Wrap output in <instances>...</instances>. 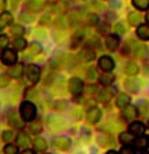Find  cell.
<instances>
[{
    "mask_svg": "<svg viewBox=\"0 0 149 154\" xmlns=\"http://www.w3.org/2000/svg\"><path fill=\"white\" fill-rule=\"evenodd\" d=\"M20 114L24 121H33L36 117V106L29 100H25L20 106Z\"/></svg>",
    "mask_w": 149,
    "mask_h": 154,
    "instance_id": "1",
    "label": "cell"
},
{
    "mask_svg": "<svg viewBox=\"0 0 149 154\" xmlns=\"http://www.w3.org/2000/svg\"><path fill=\"white\" fill-rule=\"evenodd\" d=\"M68 88H69V92H71L72 95L78 96L83 92V90H84V84H83V81H81L80 79H78V77H72L71 80H69V83H68Z\"/></svg>",
    "mask_w": 149,
    "mask_h": 154,
    "instance_id": "2",
    "label": "cell"
},
{
    "mask_svg": "<svg viewBox=\"0 0 149 154\" xmlns=\"http://www.w3.org/2000/svg\"><path fill=\"white\" fill-rule=\"evenodd\" d=\"M40 74H42V72H40L39 66H36V65L32 63L26 67V77H28V80L30 83H37L40 80Z\"/></svg>",
    "mask_w": 149,
    "mask_h": 154,
    "instance_id": "3",
    "label": "cell"
},
{
    "mask_svg": "<svg viewBox=\"0 0 149 154\" xmlns=\"http://www.w3.org/2000/svg\"><path fill=\"white\" fill-rule=\"evenodd\" d=\"M98 66L104 72H110L115 69V61L108 55H104V57H101L98 59Z\"/></svg>",
    "mask_w": 149,
    "mask_h": 154,
    "instance_id": "4",
    "label": "cell"
},
{
    "mask_svg": "<svg viewBox=\"0 0 149 154\" xmlns=\"http://www.w3.org/2000/svg\"><path fill=\"white\" fill-rule=\"evenodd\" d=\"M2 62L6 65H15L17 62V52L14 50H4L2 54Z\"/></svg>",
    "mask_w": 149,
    "mask_h": 154,
    "instance_id": "5",
    "label": "cell"
},
{
    "mask_svg": "<svg viewBox=\"0 0 149 154\" xmlns=\"http://www.w3.org/2000/svg\"><path fill=\"white\" fill-rule=\"evenodd\" d=\"M128 132L131 135H134V136H141L145 132V124L141 121H134L133 124H130Z\"/></svg>",
    "mask_w": 149,
    "mask_h": 154,
    "instance_id": "6",
    "label": "cell"
},
{
    "mask_svg": "<svg viewBox=\"0 0 149 154\" xmlns=\"http://www.w3.org/2000/svg\"><path fill=\"white\" fill-rule=\"evenodd\" d=\"M123 117L127 120V121H133V120H135L137 114H138V112H137V107L133 105H127L123 107Z\"/></svg>",
    "mask_w": 149,
    "mask_h": 154,
    "instance_id": "7",
    "label": "cell"
},
{
    "mask_svg": "<svg viewBox=\"0 0 149 154\" xmlns=\"http://www.w3.org/2000/svg\"><path fill=\"white\" fill-rule=\"evenodd\" d=\"M47 125L52 131H58V129L64 128V121L61 119H58L57 116H49L47 117Z\"/></svg>",
    "mask_w": 149,
    "mask_h": 154,
    "instance_id": "8",
    "label": "cell"
},
{
    "mask_svg": "<svg viewBox=\"0 0 149 154\" xmlns=\"http://www.w3.org/2000/svg\"><path fill=\"white\" fill-rule=\"evenodd\" d=\"M54 144L58 150H68L71 147V139L66 136H58L54 139Z\"/></svg>",
    "mask_w": 149,
    "mask_h": 154,
    "instance_id": "9",
    "label": "cell"
},
{
    "mask_svg": "<svg viewBox=\"0 0 149 154\" xmlns=\"http://www.w3.org/2000/svg\"><path fill=\"white\" fill-rule=\"evenodd\" d=\"M105 44H106V48L109 51H116L119 48V44H120V40L116 35H109L105 40Z\"/></svg>",
    "mask_w": 149,
    "mask_h": 154,
    "instance_id": "10",
    "label": "cell"
},
{
    "mask_svg": "<svg viewBox=\"0 0 149 154\" xmlns=\"http://www.w3.org/2000/svg\"><path fill=\"white\" fill-rule=\"evenodd\" d=\"M11 23H13V14L8 13V11H3V13L0 14V32L4 28L10 26Z\"/></svg>",
    "mask_w": 149,
    "mask_h": 154,
    "instance_id": "11",
    "label": "cell"
},
{
    "mask_svg": "<svg viewBox=\"0 0 149 154\" xmlns=\"http://www.w3.org/2000/svg\"><path fill=\"white\" fill-rule=\"evenodd\" d=\"M101 116H102L101 109H98V107H93V109H90L88 113H87V120H88L90 124H97V122L101 120Z\"/></svg>",
    "mask_w": 149,
    "mask_h": 154,
    "instance_id": "12",
    "label": "cell"
},
{
    "mask_svg": "<svg viewBox=\"0 0 149 154\" xmlns=\"http://www.w3.org/2000/svg\"><path fill=\"white\" fill-rule=\"evenodd\" d=\"M115 94H116V90H115V88H102V90L98 92V99L106 102V100L113 98Z\"/></svg>",
    "mask_w": 149,
    "mask_h": 154,
    "instance_id": "13",
    "label": "cell"
},
{
    "mask_svg": "<svg viewBox=\"0 0 149 154\" xmlns=\"http://www.w3.org/2000/svg\"><path fill=\"white\" fill-rule=\"evenodd\" d=\"M25 7H26V10H29V11L35 13V11H40V10H43L44 4H43L40 0H26Z\"/></svg>",
    "mask_w": 149,
    "mask_h": 154,
    "instance_id": "14",
    "label": "cell"
},
{
    "mask_svg": "<svg viewBox=\"0 0 149 154\" xmlns=\"http://www.w3.org/2000/svg\"><path fill=\"white\" fill-rule=\"evenodd\" d=\"M135 147L139 150H146L149 147V136L146 135H141V136H137L135 139Z\"/></svg>",
    "mask_w": 149,
    "mask_h": 154,
    "instance_id": "15",
    "label": "cell"
},
{
    "mask_svg": "<svg viewBox=\"0 0 149 154\" xmlns=\"http://www.w3.org/2000/svg\"><path fill=\"white\" fill-rule=\"evenodd\" d=\"M124 87H126L128 91H131V92H138L139 87H141V83H139V80H137V79H128V80L124 81Z\"/></svg>",
    "mask_w": 149,
    "mask_h": 154,
    "instance_id": "16",
    "label": "cell"
},
{
    "mask_svg": "<svg viewBox=\"0 0 149 154\" xmlns=\"http://www.w3.org/2000/svg\"><path fill=\"white\" fill-rule=\"evenodd\" d=\"M137 36H138L141 40H149V25H146V23H141V25H138Z\"/></svg>",
    "mask_w": 149,
    "mask_h": 154,
    "instance_id": "17",
    "label": "cell"
},
{
    "mask_svg": "<svg viewBox=\"0 0 149 154\" xmlns=\"http://www.w3.org/2000/svg\"><path fill=\"white\" fill-rule=\"evenodd\" d=\"M17 143H18V146H21V147H28L30 144V139L25 132H20V134L17 135Z\"/></svg>",
    "mask_w": 149,
    "mask_h": 154,
    "instance_id": "18",
    "label": "cell"
},
{
    "mask_svg": "<svg viewBox=\"0 0 149 154\" xmlns=\"http://www.w3.org/2000/svg\"><path fill=\"white\" fill-rule=\"evenodd\" d=\"M80 58H81V61H84V62H91L95 59V52L91 48H84L80 52Z\"/></svg>",
    "mask_w": 149,
    "mask_h": 154,
    "instance_id": "19",
    "label": "cell"
},
{
    "mask_svg": "<svg viewBox=\"0 0 149 154\" xmlns=\"http://www.w3.org/2000/svg\"><path fill=\"white\" fill-rule=\"evenodd\" d=\"M127 105H130V96L127 95V94H119L117 95V98H116V106L117 107H122L123 109L124 106H127Z\"/></svg>",
    "mask_w": 149,
    "mask_h": 154,
    "instance_id": "20",
    "label": "cell"
},
{
    "mask_svg": "<svg viewBox=\"0 0 149 154\" xmlns=\"http://www.w3.org/2000/svg\"><path fill=\"white\" fill-rule=\"evenodd\" d=\"M97 142H98V144H100V146L106 147V146H109V144L113 143V139H112V136H109V135L102 134V135H100V136L97 138Z\"/></svg>",
    "mask_w": 149,
    "mask_h": 154,
    "instance_id": "21",
    "label": "cell"
},
{
    "mask_svg": "<svg viewBox=\"0 0 149 154\" xmlns=\"http://www.w3.org/2000/svg\"><path fill=\"white\" fill-rule=\"evenodd\" d=\"M22 73H24V65H21V63L14 65L10 69V76H13L14 79H20L22 76Z\"/></svg>",
    "mask_w": 149,
    "mask_h": 154,
    "instance_id": "22",
    "label": "cell"
},
{
    "mask_svg": "<svg viewBox=\"0 0 149 154\" xmlns=\"http://www.w3.org/2000/svg\"><path fill=\"white\" fill-rule=\"evenodd\" d=\"M124 70H126V74H128V76H137L139 69H138V65H137L135 62H127Z\"/></svg>",
    "mask_w": 149,
    "mask_h": 154,
    "instance_id": "23",
    "label": "cell"
},
{
    "mask_svg": "<svg viewBox=\"0 0 149 154\" xmlns=\"http://www.w3.org/2000/svg\"><path fill=\"white\" fill-rule=\"evenodd\" d=\"M33 146H35L36 151H46V149H47V142L43 138H36L35 142H33Z\"/></svg>",
    "mask_w": 149,
    "mask_h": 154,
    "instance_id": "24",
    "label": "cell"
},
{
    "mask_svg": "<svg viewBox=\"0 0 149 154\" xmlns=\"http://www.w3.org/2000/svg\"><path fill=\"white\" fill-rule=\"evenodd\" d=\"M131 3L137 10H141V11H145L149 8V0H133Z\"/></svg>",
    "mask_w": 149,
    "mask_h": 154,
    "instance_id": "25",
    "label": "cell"
},
{
    "mask_svg": "<svg viewBox=\"0 0 149 154\" xmlns=\"http://www.w3.org/2000/svg\"><path fill=\"white\" fill-rule=\"evenodd\" d=\"M141 19H142L141 14L135 13V11H134V13H130V14H128V22H130V25H133V26L139 25Z\"/></svg>",
    "mask_w": 149,
    "mask_h": 154,
    "instance_id": "26",
    "label": "cell"
},
{
    "mask_svg": "<svg viewBox=\"0 0 149 154\" xmlns=\"http://www.w3.org/2000/svg\"><path fill=\"white\" fill-rule=\"evenodd\" d=\"M119 139L123 144H131L134 142V135H131L130 132H123V134H120Z\"/></svg>",
    "mask_w": 149,
    "mask_h": 154,
    "instance_id": "27",
    "label": "cell"
},
{
    "mask_svg": "<svg viewBox=\"0 0 149 154\" xmlns=\"http://www.w3.org/2000/svg\"><path fill=\"white\" fill-rule=\"evenodd\" d=\"M26 44H28L25 38H22V37H18V38L14 40V48H15L17 51H22V50H25Z\"/></svg>",
    "mask_w": 149,
    "mask_h": 154,
    "instance_id": "28",
    "label": "cell"
},
{
    "mask_svg": "<svg viewBox=\"0 0 149 154\" xmlns=\"http://www.w3.org/2000/svg\"><path fill=\"white\" fill-rule=\"evenodd\" d=\"M8 120H10V125H13L14 128H21V127H22V122L20 121V119H18V117H17V114L15 113H10V116H8Z\"/></svg>",
    "mask_w": 149,
    "mask_h": 154,
    "instance_id": "29",
    "label": "cell"
},
{
    "mask_svg": "<svg viewBox=\"0 0 149 154\" xmlns=\"http://www.w3.org/2000/svg\"><path fill=\"white\" fill-rule=\"evenodd\" d=\"M135 48H134V51H135L137 55H139V57H145L146 54H148V47L144 44H138V43H135Z\"/></svg>",
    "mask_w": 149,
    "mask_h": 154,
    "instance_id": "30",
    "label": "cell"
},
{
    "mask_svg": "<svg viewBox=\"0 0 149 154\" xmlns=\"http://www.w3.org/2000/svg\"><path fill=\"white\" fill-rule=\"evenodd\" d=\"M29 52H30V55H37V54H40V52H42V45H40L39 43L33 42L32 44L29 45Z\"/></svg>",
    "mask_w": 149,
    "mask_h": 154,
    "instance_id": "31",
    "label": "cell"
},
{
    "mask_svg": "<svg viewBox=\"0 0 149 154\" xmlns=\"http://www.w3.org/2000/svg\"><path fill=\"white\" fill-rule=\"evenodd\" d=\"M113 80H115V77L110 76V74H102V76L100 77L101 84H104V85H109V84H112Z\"/></svg>",
    "mask_w": 149,
    "mask_h": 154,
    "instance_id": "32",
    "label": "cell"
},
{
    "mask_svg": "<svg viewBox=\"0 0 149 154\" xmlns=\"http://www.w3.org/2000/svg\"><path fill=\"white\" fill-rule=\"evenodd\" d=\"M4 153L6 154H18V146H15V144H6L4 146Z\"/></svg>",
    "mask_w": 149,
    "mask_h": 154,
    "instance_id": "33",
    "label": "cell"
},
{
    "mask_svg": "<svg viewBox=\"0 0 149 154\" xmlns=\"http://www.w3.org/2000/svg\"><path fill=\"white\" fill-rule=\"evenodd\" d=\"M11 33L13 35H17V36H22L25 33V28L22 25H14L11 28Z\"/></svg>",
    "mask_w": 149,
    "mask_h": 154,
    "instance_id": "34",
    "label": "cell"
},
{
    "mask_svg": "<svg viewBox=\"0 0 149 154\" xmlns=\"http://www.w3.org/2000/svg\"><path fill=\"white\" fill-rule=\"evenodd\" d=\"M10 84V77H8V74L3 73L0 74V88H4V87H7Z\"/></svg>",
    "mask_w": 149,
    "mask_h": 154,
    "instance_id": "35",
    "label": "cell"
},
{
    "mask_svg": "<svg viewBox=\"0 0 149 154\" xmlns=\"http://www.w3.org/2000/svg\"><path fill=\"white\" fill-rule=\"evenodd\" d=\"M119 154H135V150H134V147L130 146V144H123V147L120 149Z\"/></svg>",
    "mask_w": 149,
    "mask_h": 154,
    "instance_id": "36",
    "label": "cell"
},
{
    "mask_svg": "<svg viewBox=\"0 0 149 154\" xmlns=\"http://www.w3.org/2000/svg\"><path fill=\"white\" fill-rule=\"evenodd\" d=\"M2 139H3L4 142H11L14 139V132L13 131H4L3 132V135H2Z\"/></svg>",
    "mask_w": 149,
    "mask_h": 154,
    "instance_id": "37",
    "label": "cell"
},
{
    "mask_svg": "<svg viewBox=\"0 0 149 154\" xmlns=\"http://www.w3.org/2000/svg\"><path fill=\"white\" fill-rule=\"evenodd\" d=\"M29 129L33 134H40V132H42V124H40V122H32Z\"/></svg>",
    "mask_w": 149,
    "mask_h": 154,
    "instance_id": "38",
    "label": "cell"
},
{
    "mask_svg": "<svg viewBox=\"0 0 149 154\" xmlns=\"http://www.w3.org/2000/svg\"><path fill=\"white\" fill-rule=\"evenodd\" d=\"M81 38H83V30H80V32H78L76 35L73 36V40H72V47H76V45L79 44V42H80Z\"/></svg>",
    "mask_w": 149,
    "mask_h": 154,
    "instance_id": "39",
    "label": "cell"
},
{
    "mask_svg": "<svg viewBox=\"0 0 149 154\" xmlns=\"http://www.w3.org/2000/svg\"><path fill=\"white\" fill-rule=\"evenodd\" d=\"M20 19L22 21V22H33V19H35V17H33L32 14L22 13V14L20 15Z\"/></svg>",
    "mask_w": 149,
    "mask_h": 154,
    "instance_id": "40",
    "label": "cell"
},
{
    "mask_svg": "<svg viewBox=\"0 0 149 154\" xmlns=\"http://www.w3.org/2000/svg\"><path fill=\"white\" fill-rule=\"evenodd\" d=\"M8 45V37L4 35H0V50H3Z\"/></svg>",
    "mask_w": 149,
    "mask_h": 154,
    "instance_id": "41",
    "label": "cell"
},
{
    "mask_svg": "<svg viewBox=\"0 0 149 154\" xmlns=\"http://www.w3.org/2000/svg\"><path fill=\"white\" fill-rule=\"evenodd\" d=\"M87 21H88V23H90V25H97V23L100 22V18H98L95 14H90V15H88V18H87Z\"/></svg>",
    "mask_w": 149,
    "mask_h": 154,
    "instance_id": "42",
    "label": "cell"
},
{
    "mask_svg": "<svg viewBox=\"0 0 149 154\" xmlns=\"http://www.w3.org/2000/svg\"><path fill=\"white\" fill-rule=\"evenodd\" d=\"M113 30H115V32H116V33H120V35H122V33H124V32H126V28H124V26L119 22V23H116V25L113 26Z\"/></svg>",
    "mask_w": 149,
    "mask_h": 154,
    "instance_id": "43",
    "label": "cell"
},
{
    "mask_svg": "<svg viewBox=\"0 0 149 154\" xmlns=\"http://www.w3.org/2000/svg\"><path fill=\"white\" fill-rule=\"evenodd\" d=\"M55 25H57V28H59V29H65V28H66V23H64V18H62V17H58V18H57Z\"/></svg>",
    "mask_w": 149,
    "mask_h": 154,
    "instance_id": "44",
    "label": "cell"
},
{
    "mask_svg": "<svg viewBox=\"0 0 149 154\" xmlns=\"http://www.w3.org/2000/svg\"><path fill=\"white\" fill-rule=\"evenodd\" d=\"M66 106H68V103L65 102V100H59V102L55 103V109H58V110H65V109H66Z\"/></svg>",
    "mask_w": 149,
    "mask_h": 154,
    "instance_id": "45",
    "label": "cell"
},
{
    "mask_svg": "<svg viewBox=\"0 0 149 154\" xmlns=\"http://www.w3.org/2000/svg\"><path fill=\"white\" fill-rule=\"evenodd\" d=\"M95 77H97V72H95V69H88L87 70V79L88 80H94Z\"/></svg>",
    "mask_w": 149,
    "mask_h": 154,
    "instance_id": "46",
    "label": "cell"
},
{
    "mask_svg": "<svg viewBox=\"0 0 149 154\" xmlns=\"http://www.w3.org/2000/svg\"><path fill=\"white\" fill-rule=\"evenodd\" d=\"M50 22H51L50 15H43L42 18H40V25H49Z\"/></svg>",
    "mask_w": 149,
    "mask_h": 154,
    "instance_id": "47",
    "label": "cell"
},
{
    "mask_svg": "<svg viewBox=\"0 0 149 154\" xmlns=\"http://www.w3.org/2000/svg\"><path fill=\"white\" fill-rule=\"evenodd\" d=\"M138 106H142V113H148L149 112V105L148 103H145L144 100H141V102L138 103Z\"/></svg>",
    "mask_w": 149,
    "mask_h": 154,
    "instance_id": "48",
    "label": "cell"
},
{
    "mask_svg": "<svg viewBox=\"0 0 149 154\" xmlns=\"http://www.w3.org/2000/svg\"><path fill=\"white\" fill-rule=\"evenodd\" d=\"M21 154H36V153H35L33 150H29V149H25V150H24Z\"/></svg>",
    "mask_w": 149,
    "mask_h": 154,
    "instance_id": "49",
    "label": "cell"
},
{
    "mask_svg": "<svg viewBox=\"0 0 149 154\" xmlns=\"http://www.w3.org/2000/svg\"><path fill=\"white\" fill-rule=\"evenodd\" d=\"M6 8V0H0V10Z\"/></svg>",
    "mask_w": 149,
    "mask_h": 154,
    "instance_id": "50",
    "label": "cell"
},
{
    "mask_svg": "<svg viewBox=\"0 0 149 154\" xmlns=\"http://www.w3.org/2000/svg\"><path fill=\"white\" fill-rule=\"evenodd\" d=\"M106 154H119V153H117V151H115V150H109Z\"/></svg>",
    "mask_w": 149,
    "mask_h": 154,
    "instance_id": "51",
    "label": "cell"
},
{
    "mask_svg": "<svg viewBox=\"0 0 149 154\" xmlns=\"http://www.w3.org/2000/svg\"><path fill=\"white\" fill-rule=\"evenodd\" d=\"M138 154H149V151L148 150H141Z\"/></svg>",
    "mask_w": 149,
    "mask_h": 154,
    "instance_id": "52",
    "label": "cell"
},
{
    "mask_svg": "<svg viewBox=\"0 0 149 154\" xmlns=\"http://www.w3.org/2000/svg\"><path fill=\"white\" fill-rule=\"evenodd\" d=\"M18 2H20V0H13V7H17V4H18Z\"/></svg>",
    "mask_w": 149,
    "mask_h": 154,
    "instance_id": "53",
    "label": "cell"
},
{
    "mask_svg": "<svg viewBox=\"0 0 149 154\" xmlns=\"http://www.w3.org/2000/svg\"><path fill=\"white\" fill-rule=\"evenodd\" d=\"M47 2H49V3H57V2H58V0H47Z\"/></svg>",
    "mask_w": 149,
    "mask_h": 154,
    "instance_id": "54",
    "label": "cell"
},
{
    "mask_svg": "<svg viewBox=\"0 0 149 154\" xmlns=\"http://www.w3.org/2000/svg\"><path fill=\"white\" fill-rule=\"evenodd\" d=\"M146 22L149 23V11H148V14H146Z\"/></svg>",
    "mask_w": 149,
    "mask_h": 154,
    "instance_id": "55",
    "label": "cell"
},
{
    "mask_svg": "<svg viewBox=\"0 0 149 154\" xmlns=\"http://www.w3.org/2000/svg\"><path fill=\"white\" fill-rule=\"evenodd\" d=\"M148 128H149V120H148Z\"/></svg>",
    "mask_w": 149,
    "mask_h": 154,
    "instance_id": "56",
    "label": "cell"
}]
</instances>
